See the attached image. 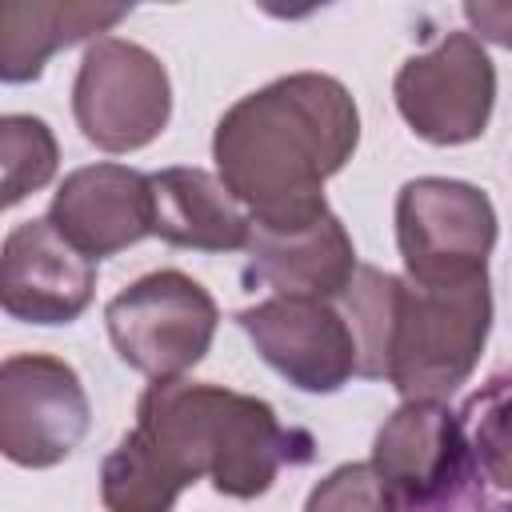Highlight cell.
Wrapping results in <instances>:
<instances>
[{"mask_svg":"<svg viewBox=\"0 0 512 512\" xmlns=\"http://www.w3.org/2000/svg\"><path fill=\"white\" fill-rule=\"evenodd\" d=\"M468 436L440 400H404L372 440V468L400 492L408 508L432 504L460 480Z\"/></svg>","mask_w":512,"mask_h":512,"instance_id":"4fadbf2b","label":"cell"},{"mask_svg":"<svg viewBox=\"0 0 512 512\" xmlns=\"http://www.w3.org/2000/svg\"><path fill=\"white\" fill-rule=\"evenodd\" d=\"M476 412H480L472 428L476 464L496 488L512 492V384L476 400Z\"/></svg>","mask_w":512,"mask_h":512,"instance_id":"ffe728a7","label":"cell"},{"mask_svg":"<svg viewBox=\"0 0 512 512\" xmlns=\"http://www.w3.org/2000/svg\"><path fill=\"white\" fill-rule=\"evenodd\" d=\"M304 512H412L372 464H340L304 500Z\"/></svg>","mask_w":512,"mask_h":512,"instance_id":"d6986e66","label":"cell"},{"mask_svg":"<svg viewBox=\"0 0 512 512\" xmlns=\"http://www.w3.org/2000/svg\"><path fill=\"white\" fill-rule=\"evenodd\" d=\"M396 284H400V276L360 264L352 284L340 296V312L356 336V376H364V380L388 376V332H392Z\"/></svg>","mask_w":512,"mask_h":512,"instance_id":"e0dca14e","label":"cell"},{"mask_svg":"<svg viewBox=\"0 0 512 512\" xmlns=\"http://www.w3.org/2000/svg\"><path fill=\"white\" fill-rule=\"evenodd\" d=\"M116 356L148 380H176L212 348L220 312L200 280L176 268L148 272L104 308Z\"/></svg>","mask_w":512,"mask_h":512,"instance_id":"277c9868","label":"cell"},{"mask_svg":"<svg viewBox=\"0 0 512 512\" xmlns=\"http://www.w3.org/2000/svg\"><path fill=\"white\" fill-rule=\"evenodd\" d=\"M252 348L300 392H336L356 376V336L332 300L272 296L236 316Z\"/></svg>","mask_w":512,"mask_h":512,"instance_id":"9c48e42d","label":"cell"},{"mask_svg":"<svg viewBox=\"0 0 512 512\" xmlns=\"http://www.w3.org/2000/svg\"><path fill=\"white\" fill-rule=\"evenodd\" d=\"M188 480L140 432H124L100 464V500L108 512H172Z\"/></svg>","mask_w":512,"mask_h":512,"instance_id":"2e32d148","label":"cell"},{"mask_svg":"<svg viewBox=\"0 0 512 512\" xmlns=\"http://www.w3.org/2000/svg\"><path fill=\"white\" fill-rule=\"evenodd\" d=\"M72 116L84 140L100 152L144 148L168 128L172 116L168 68L136 40H92L72 80Z\"/></svg>","mask_w":512,"mask_h":512,"instance_id":"8992f818","label":"cell"},{"mask_svg":"<svg viewBox=\"0 0 512 512\" xmlns=\"http://www.w3.org/2000/svg\"><path fill=\"white\" fill-rule=\"evenodd\" d=\"M92 424L76 368L48 352H16L0 364V452L20 468L68 460Z\"/></svg>","mask_w":512,"mask_h":512,"instance_id":"ba28073f","label":"cell"},{"mask_svg":"<svg viewBox=\"0 0 512 512\" xmlns=\"http://www.w3.org/2000/svg\"><path fill=\"white\" fill-rule=\"evenodd\" d=\"M0 164H4V208L20 204L28 192H40L60 164L52 128L28 112L0 116Z\"/></svg>","mask_w":512,"mask_h":512,"instance_id":"ac0fdd59","label":"cell"},{"mask_svg":"<svg viewBox=\"0 0 512 512\" xmlns=\"http://www.w3.org/2000/svg\"><path fill=\"white\" fill-rule=\"evenodd\" d=\"M152 188V236L192 252H244L252 216L228 184L204 168H160Z\"/></svg>","mask_w":512,"mask_h":512,"instance_id":"5bb4252c","label":"cell"},{"mask_svg":"<svg viewBox=\"0 0 512 512\" xmlns=\"http://www.w3.org/2000/svg\"><path fill=\"white\" fill-rule=\"evenodd\" d=\"M360 144L352 92L324 72H292L240 96L212 132L216 176L252 220H280L328 204L324 180Z\"/></svg>","mask_w":512,"mask_h":512,"instance_id":"6da1fadb","label":"cell"},{"mask_svg":"<svg viewBox=\"0 0 512 512\" xmlns=\"http://www.w3.org/2000/svg\"><path fill=\"white\" fill-rule=\"evenodd\" d=\"M128 8L108 4H4L0 12V76L4 84H28L44 72L48 56L116 28ZM100 40V36H96Z\"/></svg>","mask_w":512,"mask_h":512,"instance_id":"9a60e30c","label":"cell"},{"mask_svg":"<svg viewBox=\"0 0 512 512\" xmlns=\"http://www.w3.org/2000/svg\"><path fill=\"white\" fill-rule=\"evenodd\" d=\"M244 256L248 284L304 300H340L360 268L356 244L328 204L280 220H252Z\"/></svg>","mask_w":512,"mask_h":512,"instance_id":"30bf717a","label":"cell"},{"mask_svg":"<svg viewBox=\"0 0 512 512\" xmlns=\"http://www.w3.org/2000/svg\"><path fill=\"white\" fill-rule=\"evenodd\" d=\"M492 328L488 276L416 284L400 276L388 332V384L404 400H448L480 364Z\"/></svg>","mask_w":512,"mask_h":512,"instance_id":"3957f363","label":"cell"},{"mask_svg":"<svg viewBox=\"0 0 512 512\" xmlns=\"http://www.w3.org/2000/svg\"><path fill=\"white\" fill-rule=\"evenodd\" d=\"M52 228L88 260L116 256L152 236L148 176L128 164H84L68 172L48 208Z\"/></svg>","mask_w":512,"mask_h":512,"instance_id":"7c38bea8","label":"cell"},{"mask_svg":"<svg viewBox=\"0 0 512 512\" xmlns=\"http://www.w3.org/2000/svg\"><path fill=\"white\" fill-rule=\"evenodd\" d=\"M464 20L472 24V36L484 44L512 48V0H468Z\"/></svg>","mask_w":512,"mask_h":512,"instance_id":"44dd1931","label":"cell"},{"mask_svg":"<svg viewBox=\"0 0 512 512\" xmlns=\"http://www.w3.org/2000/svg\"><path fill=\"white\" fill-rule=\"evenodd\" d=\"M396 244L416 284L480 280L496 244V208L468 180L416 176L396 196Z\"/></svg>","mask_w":512,"mask_h":512,"instance_id":"5b68a950","label":"cell"},{"mask_svg":"<svg viewBox=\"0 0 512 512\" xmlns=\"http://www.w3.org/2000/svg\"><path fill=\"white\" fill-rule=\"evenodd\" d=\"M136 428L188 480H212L220 496L256 500L292 460V432L260 396L208 380H152L136 404Z\"/></svg>","mask_w":512,"mask_h":512,"instance_id":"7a4b0ae2","label":"cell"},{"mask_svg":"<svg viewBox=\"0 0 512 512\" xmlns=\"http://www.w3.org/2000/svg\"><path fill=\"white\" fill-rule=\"evenodd\" d=\"M96 292V260L72 248L52 220H24L0 248V308L24 324H72Z\"/></svg>","mask_w":512,"mask_h":512,"instance_id":"8fae6325","label":"cell"},{"mask_svg":"<svg viewBox=\"0 0 512 512\" xmlns=\"http://www.w3.org/2000/svg\"><path fill=\"white\" fill-rule=\"evenodd\" d=\"M404 124L440 148L484 136L496 104V68L472 32H448L400 64L392 80Z\"/></svg>","mask_w":512,"mask_h":512,"instance_id":"52a82bcc","label":"cell"}]
</instances>
